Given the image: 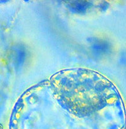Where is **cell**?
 <instances>
[{"mask_svg": "<svg viewBox=\"0 0 126 129\" xmlns=\"http://www.w3.org/2000/svg\"><path fill=\"white\" fill-rule=\"evenodd\" d=\"M90 3L85 1H75L72 2L70 4V8L75 12L82 13L86 11Z\"/></svg>", "mask_w": 126, "mask_h": 129, "instance_id": "obj_1", "label": "cell"}, {"mask_svg": "<svg viewBox=\"0 0 126 129\" xmlns=\"http://www.w3.org/2000/svg\"><path fill=\"white\" fill-rule=\"evenodd\" d=\"M92 49L96 53H102L108 52L109 45L106 42L97 40L93 44Z\"/></svg>", "mask_w": 126, "mask_h": 129, "instance_id": "obj_2", "label": "cell"}]
</instances>
